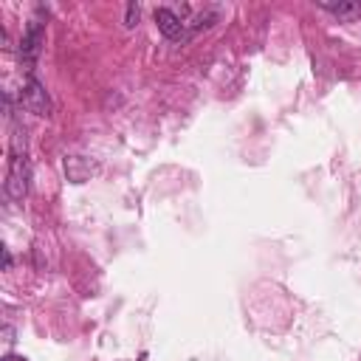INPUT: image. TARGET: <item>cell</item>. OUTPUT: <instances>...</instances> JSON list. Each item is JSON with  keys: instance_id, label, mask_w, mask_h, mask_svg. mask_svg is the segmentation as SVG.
<instances>
[{"instance_id": "6da1fadb", "label": "cell", "mask_w": 361, "mask_h": 361, "mask_svg": "<svg viewBox=\"0 0 361 361\" xmlns=\"http://www.w3.org/2000/svg\"><path fill=\"white\" fill-rule=\"evenodd\" d=\"M28 180H31V164L25 152V130H14L11 135V158H8V172H6V195L11 200H23L28 195Z\"/></svg>"}, {"instance_id": "7a4b0ae2", "label": "cell", "mask_w": 361, "mask_h": 361, "mask_svg": "<svg viewBox=\"0 0 361 361\" xmlns=\"http://www.w3.org/2000/svg\"><path fill=\"white\" fill-rule=\"evenodd\" d=\"M20 104L28 110V113H34V116H51V99H48V93H45V87L34 79V76H28V82H25V87H23V93H20Z\"/></svg>"}, {"instance_id": "3957f363", "label": "cell", "mask_w": 361, "mask_h": 361, "mask_svg": "<svg viewBox=\"0 0 361 361\" xmlns=\"http://www.w3.org/2000/svg\"><path fill=\"white\" fill-rule=\"evenodd\" d=\"M42 39H45V25L39 20H28V25L23 31V39H20V59L25 65H34L37 62L39 48H42Z\"/></svg>"}, {"instance_id": "277c9868", "label": "cell", "mask_w": 361, "mask_h": 361, "mask_svg": "<svg viewBox=\"0 0 361 361\" xmlns=\"http://www.w3.org/2000/svg\"><path fill=\"white\" fill-rule=\"evenodd\" d=\"M155 23H158V31H161L166 39H172V42L189 37L183 17H178L172 8H155Z\"/></svg>"}, {"instance_id": "5b68a950", "label": "cell", "mask_w": 361, "mask_h": 361, "mask_svg": "<svg viewBox=\"0 0 361 361\" xmlns=\"http://www.w3.org/2000/svg\"><path fill=\"white\" fill-rule=\"evenodd\" d=\"M319 6L324 8V11H330V14H336L338 20H344V23H350V20H355V17H361V3L358 0H319Z\"/></svg>"}, {"instance_id": "8992f818", "label": "cell", "mask_w": 361, "mask_h": 361, "mask_svg": "<svg viewBox=\"0 0 361 361\" xmlns=\"http://www.w3.org/2000/svg\"><path fill=\"white\" fill-rule=\"evenodd\" d=\"M65 172H68V178L73 183H85L93 175V164L87 158H82V155H71V158H65Z\"/></svg>"}, {"instance_id": "52a82bcc", "label": "cell", "mask_w": 361, "mask_h": 361, "mask_svg": "<svg viewBox=\"0 0 361 361\" xmlns=\"http://www.w3.org/2000/svg\"><path fill=\"white\" fill-rule=\"evenodd\" d=\"M124 25H127V28H135V25H138V6H135V3H130V6H127Z\"/></svg>"}, {"instance_id": "ba28073f", "label": "cell", "mask_w": 361, "mask_h": 361, "mask_svg": "<svg viewBox=\"0 0 361 361\" xmlns=\"http://www.w3.org/2000/svg\"><path fill=\"white\" fill-rule=\"evenodd\" d=\"M3 268H11V254H8V248H3Z\"/></svg>"}, {"instance_id": "9c48e42d", "label": "cell", "mask_w": 361, "mask_h": 361, "mask_svg": "<svg viewBox=\"0 0 361 361\" xmlns=\"http://www.w3.org/2000/svg\"><path fill=\"white\" fill-rule=\"evenodd\" d=\"M0 361H28V358H23V355H11V353H8V355H3Z\"/></svg>"}]
</instances>
